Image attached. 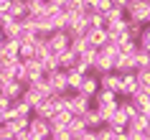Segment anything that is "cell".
I'll return each instance as SVG.
<instances>
[{
  "label": "cell",
  "instance_id": "ac0fdd59",
  "mask_svg": "<svg viewBox=\"0 0 150 140\" xmlns=\"http://www.w3.org/2000/svg\"><path fill=\"white\" fill-rule=\"evenodd\" d=\"M21 99H23L25 104L33 109V112H36V107H41V104H43V97L36 92V87H25V89H23V97H21Z\"/></svg>",
  "mask_w": 150,
  "mask_h": 140
},
{
  "label": "cell",
  "instance_id": "484cf974",
  "mask_svg": "<svg viewBox=\"0 0 150 140\" xmlns=\"http://www.w3.org/2000/svg\"><path fill=\"white\" fill-rule=\"evenodd\" d=\"M25 5H28V18L46 16V10H48V3H41V0H25Z\"/></svg>",
  "mask_w": 150,
  "mask_h": 140
},
{
  "label": "cell",
  "instance_id": "5bb4252c",
  "mask_svg": "<svg viewBox=\"0 0 150 140\" xmlns=\"http://www.w3.org/2000/svg\"><path fill=\"white\" fill-rule=\"evenodd\" d=\"M130 102L135 104V109H137L140 115H148V112H150V97L142 92V89H137V92L130 97Z\"/></svg>",
  "mask_w": 150,
  "mask_h": 140
},
{
  "label": "cell",
  "instance_id": "d6986e66",
  "mask_svg": "<svg viewBox=\"0 0 150 140\" xmlns=\"http://www.w3.org/2000/svg\"><path fill=\"white\" fill-rule=\"evenodd\" d=\"M115 71H117L120 77H122V74H135V61H132V56L120 54L117 61H115Z\"/></svg>",
  "mask_w": 150,
  "mask_h": 140
},
{
  "label": "cell",
  "instance_id": "277c9868",
  "mask_svg": "<svg viewBox=\"0 0 150 140\" xmlns=\"http://www.w3.org/2000/svg\"><path fill=\"white\" fill-rule=\"evenodd\" d=\"M46 82H48V87L54 89V97L69 94V82H66V71H64V69L48 71V74H46Z\"/></svg>",
  "mask_w": 150,
  "mask_h": 140
},
{
  "label": "cell",
  "instance_id": "603a6c76",
  "mask_svg": "<svg viewBox=\"0 0 150 140\" xmlns=\"http://www.w3.org/2000/svg\"><path fill=\"white\" fill-rule=\"evenodd\" d=\"M0 31H3V38L5 41H18V36H21V21H8Z\"/></svg>",
  "mask_w": 150,
  "mask_h": 140
},
{
  "label": "cell",
  "instance_id": "6da1fadb",
  "mask_svg": "<svg viewBox=\"0 0 150 140\" xmlns=\"http://www.w3.org/2000/svg\"><path fill=\"white\" fill-rule=\"evenodd\" d=\"M89 107H92V99L84 97L81 92H69V94H66V112H71L74 117L84 115Z\"/></svg>",
  "mask_w": 150,
  "mask_h": 140
},
{
  "label": "cell",
  "instance_id": "9c48e42d",
  "mask_svg": "<svg viewBox=\"0 0 150 140\" xmlns=\"http://www.w3.org/2000/svg\"><path fill=\"white\" fill-rule=\"evenodd\" d=\"M97 54H99V48H89V51L79 54V59H76V69H79V71H84V74H89V71L94 69Z\"/></svg>",
  "mask_w": 150,
  "mask_h": 140
},
{
  "label": "cell",
  "instance_id": "836d02e7",
  "mask_svg": "<svg viewBox=\"0 0 150 140\" xmlns=\"http://www.w3.org/2000/svg\"><path fill=\"white\" fill-rule=\"evenodd\" d=\"M135 77H137V87L140 89H150V69H137Z\"/></svg>",
  "mask_w": 150,
  "mask_h": 140
},
{
  "label": "cell",
  "instance_id": "cb8c5ba5",
  "mask_svg": "<svg viewBox=\"0 0 150 140\" xmlns=\"http://www.w3.org/2000/svg\"><path fill=\"white\" fill-rule=\"evenodd\" d=\"M132 61H135V71L137 69H148L150 66V51H145V48H135V54H132Z\"/></svg>",
  "mask_w": 150,
  "mask_h": 140
},
{
  "label": "cell",
  "instance_id": "7a4b0ae2",
  "mask_svg": "<svg viewBox=\"0 0 150 140\" xmlns=\"http://www.w3.org/2000/svg\"><path fill=\"white\" fill-rule=\"evenodd\" d=\"M127 21H137V23H148V0H130L125 5Z\"/></svg>",
  "mask_w": 150,
  "mask_h": 140
},
{
  "label": "cell",
  "instance_id": "8fae6325",
  "mask_svg": "<svg viewBox=\"0 0 150 140\" xmlns=\"http://www.w3.org/2000/svg\"><path fill=\"white\" fill-rule=\"evenodd\" d=\"M87 41L92 43V48H102L107 46V28H89L87 31Z\"/></svg>",
  "mask_w": 150,
  "mask_h": 140
},
{
  "label": "cell",
  "instance_id": "4316f807",
  "mask_svg": "<svg viewBox=\"0 0 150 140\" xmlns=\"http://www.w3.org/2000/svg\"><path fill=\"white\" fill-rule=\"evenodd\" d=\"M76 59H79V56L74 54V51H64L61 56H59V69H64V71H69V69H74V66H76Z\"/></svg>",
  "mask_w": 150,
  "mask_h": 140
},
{
  "label": "cell",
  "instance_id": "2e32d148",
  "mask_svg": "<svg viewBox=\"0 0 150 140\" xmlns=\"http://www.w3.org/2000/svg\"><path fill=\"white\" fill-rule=\"evenodd\" d=\"M66 132H69L74 140H79L81 135H87V132H89V127L84 125V120H81V117H71V122L66 125Z\"/></svg>",
  "mask_w": 150,
  "mask_h": 140
},
{
  "label": "cell",
  "instance_id": "d590c367",
  "mask_svg": "<svg viewBox=\"0 0 150 140\" xmlns=\"http://www.w3.org/2000/svg\"><path fill=\"white\" fill-rule=\"evenodd\" d=\"M112 8H115V5H112V0H97V3H94V8H92V10H97V13L107 16V13H110Z\"/></svg>",
  "mask_w": 150,
  "mask_h": 140
},
{
  "label": "cell",
  "instance_id": "30bf717a",
  "mask_svg": "<svg viewBox=\"0 0 150 140\" xmlns=\"http://www.w3.org/2000/svg\"><path fill=\"white\" fill-rule=\"evenodd\" d=\"M79 92L84 94V97H89V99H94L97 92H99V77H94V74H87L84 77V82H81Z\"/></svg>",
  "mask_w": 150,
  "mask_h": 140
},
{
  "label": "cell",
  "instance_id": "e575fe53",
  "mask_svg": "<svg viewBox=\"0 0 150 140\" xmlns=\"http://www.w3.org/2000/svg\"><path fill=\"white\" fill-rule=\"evenodd\" d=\"M104 18H107V26H110V23H117V21H125L127 16H125V8H112Z\"/></svg>",
  "mask_w": 150,
  "mask_h": 140
},
{
  "label": "cell",
  "instance_id": "8d00e7d4",
  "mask_svg": "<svg viewBox=\"0 0 150 140\" xmlns=\"http://www.w3.org/2000/svg\"><path fill=\"white\" fill-rule=\"evenodd\" d=\"M120 109L127 115V120H132V117L137 115V109H135V104H132L130 99H122V102H120Z\"/></svg>",
  "mask_w": 150,
  "mask_h": 140
},
{
  "label": "cell",
  "instance_id": "ab89813d",
  "mask_svg": "<svg viewBox=\"0 0 150 140\" xmlns=\"http://www.w3.org/2000/svg\"><path fill=\"white\" fill-rule=\"evenodd\" d=\"M51 140H74L66 130H51Z\"/></svg>",
  "mask_w": 150,
  "mask_h": 140
},
{
  "label": "cell",
  "instance_id": "bcb514c9",
  "mask_svg": "<svg viewBox=\"0 0 150 140\" xmlns=\"http://www.w3.org/2000/svg\"><path fill=\"white\" fill-rule=\"evenodd\" d=\"M148 69H150V66H148Z\"/></svg>",
  "mask_w": 150,
  "mask_h": 140
},
{
  "label": "cell",
  "instance_id": "f35d334b",
  "mask_svg": "<svg viewBox=\"0 0 150 140\" xmlns=\"http://www.w3.org/2000/svg\"><path fill=\"white\" fill-rule=\"evenodd\" d=\"M41 64H43V71H46V74H48V71H56V69H59V59H56V56H48V59H43Z\"/></svg>",
  "mask_w": 150,
  "mask_h": 140
},
{
  "label": "cell",
  "instance_id": "f546056e",
  "mask_svg": "<svg viewBox=\"0 0 150 140\" xmlns=\"http://www.w3.org/2000/svg\"><path fill=\"white\" fill-rule=\"evenodd\" d=\"M87 18H89V26H92V28H107V18H104L102 13H97V10L89 8L87 10Z\"/></svg>",
  "mask_w": 150,
  "mask_h": 140
},
{
  "label": "cell",
  "instance_id": "ffe728a7",
  "mask_svg": "<svg viewBox=\"0 0 150 140\" xmlns=\"http://www.w3.org/2000/svg\"><path fill=\"white\" fill-rule=\"evenodd\" d=\"M84 71H79L76 66L74 69H69L66 71V82H69V92H79V87H81V82H84Z\"/></svg>",
  "mask_w": 150,
  "mask_h": 140
},
{
  "label": "cell",
  "instance_id": "1f68e13d",
  "mask_svg": "<svg viewBox=\"0 0 150 140\" xmlns=\"http://www.w3.org/2000/svg\"><path fill=\"white\" fill-rule=\"evenodd\" d=\"M117 48H120V54H125V56H132V54H135V48H137V41H132L130 36H127L125 41H120V43H117Z\"/></svg>",
  "mask_w": 150,
  "mask_h": 140
},
{
  "label": "cell",
  "instance_id": "e0dca14e",
  "mask_svg": "<svg viewBox=\"0 0 150 140\" xmlns=\"http://www.w3.org/2000/svg\"><path fill=\"white\" fill-rule=\"evenodd\" d=\"M8 16L13 18V21H23V18L28 16V5H25V0H10Z\"/></svg>",
  "mask_w": 150,
  "mask_h": 140
},
{
  "label": "cell",
  "instance_id": "4fadbf2b",
  "mask_svg": "<svg viewBox=\"0 0 150 140\" xmlns=\"http://www.w3.org/2000/svg\"><path fill=\"white\" fill-rule=\"evenodd\" d=\"M81 120H84V125H87L89 130H99V127H104V120H102V115L97 112L94 107H89L84 115H79Z\"/></svg>",
  "mask_w": 150,
  "mask_h": 140
},
{
  "label": "cell",
  "instance_id": "4dcf8cb0",
  "mask_svg": "<svg viewBox=\"0 0 150 140\" xmlns=\"http://www.w3.org/2000/svg\"><path fill=\"white\" fill-rule=\"evenodd\" d=\"M125 132H127V130H125ZM125 132H115V130H110V127L104 125V127L94 130V135H97V140H117L120 135H125Z\"/></svg>",
  "mask_w": 150,
  "mask_h": 140
},
{
  "label": "cell",
  "instance_id": "83f0119b",
  "mask_svg": "<svg viewBox=\"0 0 150 140\" xmlns=\"http://www.w3.org/2000/svg\"><path fill=\"white\" fill-rule=\"evenodd\" d=\"M18 59H21V61L36 59V41H23V43H21V51H18Z\"/></svg>",
  "mask_w": 150,
  "mask_h": 140
},
{
  "label": "cell",
  "instance_id": "ba28073f",
  "mask_svg": "<svg viewBox=\"0 0 150 140\" xmlns=\"http://www.w3.org/2000/svg\"><path fill=\"white\" fill-rule=\"evenodd\" d=\"M120 87H122V77H120L117 71H110V74H102V77H99V89L115 92L120 97Z\"/></svg>",
  "mask_w": 150,
  "mask_h": 140
},
{
  "label": "cell",
  "instance_id": "8992f818",
  "mask_svg": "<svg viewBox=\"0 0 150 140\" xmlns=\"http://www.w3.org/2000/svg\"><path fill=\"white\" fill-rule=\"evenodd\" d=\"M23 89H25V84H21L18 79H0V94L5 97V99H10V102H16V99H21L23 97Z\"/></svg>",
  "mask_w": 150,
  "mask_h": 140
},
{
  "label": "cell",
  "instance_id": "ee69618b",
  "mask_svg": "<svg viewBox=\"0 0 150 140\" xmlns=\"http://www.w3.org/2000/svg\"><path fill=\"white\" fill-rule=\"evenodd\" d=\"M142 92H145V94H148V97H150V89H142Z\"/></svg>",
  "mask_w": 150,
  "mask_h": 140
},
{
  "label": "cell",
  "instance_id": "d4e9b609",
  "mask_svg": "<svg viewBox=\"0 0 150 140\" xmlns=\"http://www.w3.org/2000/svg\"><path fill=\"white\" fill-rule=\"evenodd\" d=\"M127 122H130V120H127V115L125 112H122V109H115V112H112L110 115V120H107V127H112V130H117V127H127Z\"/></svg>",
  "mask_w": 150,
  "mask_h": 140
},
{
  "label": "cell",
  "instance_id": "60d3db41",
  "mask_svg": "<svg viewBox=\"0 0 150 140\" xmlns=\"http://www.w3.org/2000/svg\"><path fill=\"white\" fill-rule=\"evenodd\" d=\"M79 140H97V135H94V130H89L87 132V135H81V138Z\"/></svg>",
  "mask_w": 150,
  "mask_h": 140
},
{
  "label": "cell",
  "instance_id": "3957f363",
  "mask_svg": "<svg viewBox=\"0 0 150 140\" xmlns=\"http://www.w3.org/2000/svg\"><path fill=\"white\" fill-rule=\"evenodd\" d=\"M46 41H48V48H51V56H56V59H59L64 51H69V46H71V38H69V33H66V31L51 33Z\"/></svg>",
  "mask_w": 150,
  "mask_h": 140
},
{
  "label": "cell",
  "instance_id": "d6a6232c",
  "mask_svg": "<svg viewBox=\"0 0 150 140\" xmlns=\"http://www.w3.org/2000/svg\"><path fill=\"white\" fill-rule=\"evenodd\" d=\"M142 28H145V26L137 23V21H127V36H130L132 41H137L142 36Z\"/></svg>",
  "mask_w": 150,
  "mask_h": 140
},
{
  "label": "cell",
  "instance_id": "b9f144b4",
  "mask_svg": "<svg viewBox=\"0 0 150 140\" xmlns=\"http://www.w3.org/2000/svg\"><path fill=\"white\" fill-rule=\"evenodd\" d=\"M8 5H10V0H0V13H3V10H8Z\"/></svg>",
  "mask_w": 150,
  "mask_h": 140
},
{
  "label": "cell",
  "instance_id": "9a60e30c",
  "mask_svg": "<svg viewBox=\"0 0 150 140\" xmlns=\"http://www.w3.org/2000/svg\"><path fill=\"white\" fill-rule=\"evenodd\" d=\"M33 115V109L25 104L23 99H16V102H10V109H8V120H13V117H31Z\"/></svg>",
  "mask_w": 150,
  "mask_h": 140
},
{
  "label": "cell",
  "instance_id": "f1b7e54d",
  "mask_svg": "<svg viewBox=\"0 0 150 140\" xmlns=\"http://www.w3.org/2000/svg\"><path fill=\"white\" fill-rule=\"evenodd\" d=\"M69 48L79 56V54H84V51H89V48H92V43L87 41V36H76V38H71V46H69Z\"/></svg>",
  "mask_w": 150,
  "mask_h": 140
},
{
  "label": "cell",
  "instance_id": "44dd1931",
  "mask_svg": "<svg viewBox=\"0 0 150 140\" xmlns=\"http://www.w3.org/2000/svg\"><path fill=\"white\" fill-rule=\"evenodd\" d=\"M71 112H66V109H61V112H56L54 117H51V120H48V122H51V130H66V125L71 122Z\"/></svg>",
  "mask_w": 150,
  "mask_h": 140
},
{
  "label": "cell",
  "instance_id": "7c38bea8",
  "mask_svg": "<svg viewBox=\"0 0 150 140\" xmlns=\"http://www.w3.org/2000/svg\"><path fill=\"white\" fill-rule=\"evenodd\" d=\"M140 87H137V77L135 74H122V87H120V97H132Z\"/></svg>",
  "mask_w": 150,
  "mask_h": 140
},
{
  "label": "cell",
  "instance_id": "74e56055",
  "mask_svg": "<svg viewBox=\"0 0 150 140\" xmlns=\"http://www.w3.org/2000/svg\"><path fill=\"white\" fill-rule=\"evenodd\" d=\"M137 46L145 48V51H150V26H145V28H142V36L137 38Z\"/></svg>",
  "mask_w": 150,
  "mask_h": 140
},
{
  "label": "cell",
  "instance_id": "52a82bcc",
  "mask_svg": "<svg viewBox=\"0 0 150 140\" xmlns=\"http://www.w3.org/2000/svg\"><path fill=\"white\" fill-rule=\"evenodd\" d=\"M115 56L107 54L104 48H99V54H97V61H94V77H102V74H110V71H115Z\"/></svg>",
  "mask_w": 150,
  "mask_h": 140
},
{
  "label": "cell",
  "instance_id": "7bdbcfd3",
  "mask_svg": "<svg viewBox=\"0 0 150 140\" xmlns=\"http://www.w3.org/2000/svg\"><path fill=\"white\" fill-rule=\"evenodd\" d=\"M148 26H150V0H148Z\"/></svg>",
  "mask_w": 150,
  "mask_h": 140
},
{
  "label": "cell",
  "instance_id": "f6af8a7d",
  "mask_svg": "<svg viewBox=\"0 0 150 140\" xmlns=\"http://www.w3.org/2000/svg\"><path fill=\"white\" fill-rule=\"evenodd\" d=\"M41 3H48V0H41Z\"/></svg>",
  "mask_w": 150,
  "mask_h": 140
},
{
  "label": "cell",
  "instance_id": "7402d4cb",
  "mask_svg": "<svg viewBox=\"0 0 150 140\" xmlns=\"http://www.w3.org/2000/svg\"><path fill=\"white\" fill-rule=\"evenodd\" d=\"M127 130H135V132H148V130H150V120H148V115H140V112H137V115H135L132 120L127 122Z\"/></svg>",
  "mask_w": 150,
  "mask_h": 140
},
{
  "label": "cell",
  "instance_id": "5b68a950",
  "mask_svg": "<svg viewBox=\"0 0 150 140\" xmlns=\"http://www.w3.org/2000/svg\"><path fill=\"white\" fill-rule=\"evenodd\" d=\"M28 132H31V138H36V140H48V138H51V122H48V120H43V117L31 115Z\"/></svg>",
  "mask_w": 150,
  "mask_h": 140
}]
</instances>
